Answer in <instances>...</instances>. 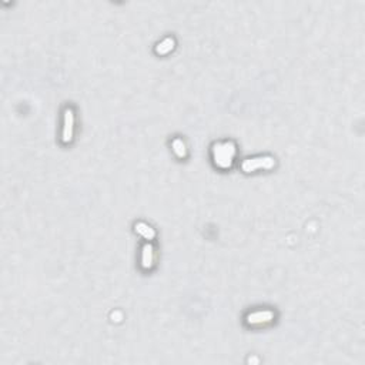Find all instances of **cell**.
Wrapping results in <instances>:
<instances>
[{
  "instance_id": "cell-2",
  "label": "cell",
  "mask_w": 365,
  "mask_h": 365,
  "mask_svg": "<svg viewBox=\"0 0 365 365\" xmlns=\"http://www.w3.org/2000/svg\"><path fill=\"white\" fill-rule=\"evenodd\" d=\"M274 166V160L271 157H260V159H247L243 163V170L251 173L257 169H271Z\"/></svg>"
},
{
  "instance_id": "cell-1",
  "label": "cell",
  "mask_w": 365,
  "mask_h": 365,
  "mask_svg": "<svg viewBox=\"0 0 365 365\" xmlns=\"http://www.w3.org/2000/svg\"><path fill=\"white\" fill-rule=\"evenodd\" d=\"M234 157L235 146L233 141H220L213 146V160L214 164L221 170L230 169L233 166Z\"/></svg>"
},
{
  "instance_id": "cell-3",
  "label": "cell",
  "mask_w": 365,
  "mask_h": 365,
  "mask_svg": "<svg viewBox=\"0 0 365 365\" xmlns=\"http://www.w3.org/2000/svg\"><path fill=\"white\" fill-rule=\"evenodd\" d=\"M73 129H74V114L72 109H66L65 112V126H63V143H70L73 140Z\"/></svg>"
},
{
  "instance_id": "cell-5",
  "label": "cell",
  "mask_w": 365,
  "mask_h": 365,
  "mask_svg": "<svg viewBox=\"0 0 365 365\" xmlns=\"http://www.w3.org/2000/svg\"><path fill=\"white\" fill-rule=\"evenodd\" d=\"M154 263V251H153V247L150 244H146L143 247V252H141V266L143 268H151Z\"/></svg>"
},
{
  "instance_id": "cell-6",
  "label": "cell",
  "mask_w": 365,
  "mask_h": 365,
  "mask_svg": "<svg viewBox=\"0 0 365 365\" xmlns=\"http://www.w3.org/2000/svg\"><path fill=\"white\" fill-rule=\"evenodd\" d=\"M136 231H137V233H140L141 235H144L147 240H148V238H151V237H154V231H153L151 228L148 227V226L143 224V223H140V224H137V226H136Z\"/></svg>"
},
{
  "instance_id": "cell-4",
  "label": "cell",
  "mask_w": 365,
  "mask_h": 365,
  "mask_svg": "<svg viewBox=\"0 0 365 365\" xmlns=\"http://www.w3.org/2000/svg\"><path fill=\"white\" fill-rule=\"evenodd\" d=\"M274 318V314L268 309L264 311H255L251 312L250 316L247 317V323L251 325H258V324H266V323H271Z\"/></svg>"
}]
</instances>
